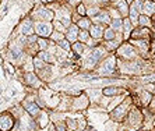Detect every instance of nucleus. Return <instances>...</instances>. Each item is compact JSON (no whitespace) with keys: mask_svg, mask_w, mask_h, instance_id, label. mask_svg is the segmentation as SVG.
I'll use <instances>...</instances> for the list:
<instances>
[{"mask_svg":"<svg viewBox=\"0 0 155 131\" xmlns=\"http://www.w3.org/2000/svg\"><path fill=\"white\" fill-rule=\"evenodd\" d=\"M78 35H80V27L74 25V24H71L66 31V39L70 40V42H74L78 38Z\"/></svg>","mask_w":155,"mask_h":131,"instance_id":"4","label":"nucleus"},{"mask_svg":"<svg viewBox=\"0 0 155 131\" xmlns=\"http://www.w3.org/2000/svg\"><path fill=\"white\" fill-rule=\"evenodd\" d=\"M11 126H13V120H11V117L8 116V114L2 116V130L7 131V130H10L11 128Z\"/></svg>","mask_w":155,"mask_h":131,"instance_id":"12","label":"nucleus"},{"mask_svg":"<svg viewBox=\"0 0 155 131\" xmlns=\"http://www.w3.org/2000/svg\"><path fill=\"white\" fill-rule=\"evenodd\" d=\"M73 47H74V50H76L77 53H81V52H83V49H84V46L81 43H76Z\"/></svg>","mask_w":155,"mask_h":131,"instance_id":"23","label":"nucleus"},{"mask_svg":"<svg viewBox=\"0 0 155 131\" xmlns=\"http://www.w3.org/2000/svg\"><path fill=\"white\" fill-rule=\"evenodd\" d=\"M87 10H88V7H87L84 3H80L78 6H77V13H78L80 15H87Z\"/></svg>","mask_w":155,"mask_h":131,"instance_id":"18","label":"nucleus"},{"mask_svg":"<svg viewBox=\"0 0 155 131\" xmlns=\"http://www.w3.org/2000/svg\"><path fill=\"white\" fill-rule=\"evenodd\" d=\"M92 21H95L97 24H108V22L112 21V17H110V14H109V11L101 10V13H99L98 15H95L94 18H92Z\"/></svg>","mask_w":155,"mask_h":131,"instance_id":"5","label":"nucleus"},{"mask_svg":"<svg viewBox=\"0 0 155 131\" xmlns=\"http://www.w3.org/2000/svg\"><path fill=\"white\" fill-rule=\"evenodd\" d=\"M32 17L36 21H53L54 18V11H52L51 7H45V6H41L34 11Z\"/></svg>","mask_w":155,"mask_h":131,"instance_id":"1","label":"nucleus"},{"mask_svg":"<svg viewBox=\"0 0 155 131\" xmlns=\"http://www.w3.org/2000/svg\"><path fill=\"white\" fill-rule=\"evenodd\" d=\"M90 34L91 37L95 38V39H99V38H102V35L105 34L104 31V27L101 25V24H92L90 28Z\"/></svg>","mask_w":155,"mask_h":131,"instance_id":"7","label":"nucleus"},{"mask_svg":"<svg viewBox=\"0 0 155 131\" xmlns=\"http://www.w3.org/2000/svg\"><path fill=\"white\" fill-rule=\"evenodd\" d=\"M109 2H116V0H109Z\"/></svg>","mask_w":155,"mask_h":131,"instance_id":"27","label":"nucleus"},{"mask_svg":"<svg viewBox=\"0 0 155 131\" xmlns=\"http://www.w3.org/2000/svg\"><path fill=\"white\" fill-rule=\"evenodd\" d=\"M112 28L115 31H122L123 29V20L122 18H112Z\"/></svg>","mask_w":155,"mask_h":131,"instance_id":"15","label":"nucleus"},{"mask_svg":"<svg viewBox=\"0 0 155 131\" xmlns=\"http://www.w3.org/2000/svg\"><path fill=\"white\" fill-rule=\"evenodd\" d=\"M151 24V20H150V15L147 14H141L140 18H138V25L140 27H150Z\"/></svg>","mask_w":155,"mask_h":131,"instance_id":"13","label":"nucleus"},{"mask_svg":"<svg viewBox=\"0 0 155 131\" xmlns=\"http://www.w3.org/2000/svg\"><path fill=\"white\" fill-rule=\"evenodd\" d=\"M116 92H117V89H116V88H105V89H104V94L108 95V96H110V95H115Z\"/></svg>","mask_w":155,"mask_h":131,"instance_id":"21","label":"nucleus"},{"mask_svg":"<svg viewBox=\"0 0 155 131\" xmlns=\"http://www.w3.org/2000/svg\"><path fill=\"white\" fill-rule=\"evenodd\" d=\"M34 25H35L36 35H41V37H51L54 28L53 22L51 21H35Z\"/></svg>","mask_w":155,"mask_h":131,"instance_id":"2","label":"nucleus"},{"mask_svg":"<svg viewBox=\"0 0 155 131\" xmlns=\"http://www.w3.org/2000/svg\"><path fill=\"white\" fill-rule=\"evenodd\" d=\"M77 25L80 27V29H90L91 25H92V22H91V17L83 15V17L77 21Z\"/></svg>","mask_w":155,"mask_h":131,"instance_id":"10","label":"nucleus"},{"mask_svg":"<svg viewBox=\"0 0 155 131\" xmlns=\"http://www.w3.org/2000/svg\"><path fill=\"white\" fill-rule=\"evenodd\" d=\"M27 109L31 112V114L36 116V113H38V106H36L35 103H29V105H27Z\"/></svg>","mask_w":155,"mask_h":131,"instance_id":"20","label":"nucleus"},{"mask_svg":"<svg viewBox=\"0 0 155 131\" xmlns=\"http://www.w3.org/2000/svg\"><path fill=\"white\" fill-rule=\"evenodd\" d=\"M41 57H43V59H45V62H52L51 56L48 55V53H45V52H42V53H41Z\"/></svg>","mask_w":155,"mask_h":131,"instance_id":"24","label":"nucleus"},{"mask_svg":"<svg viewBox=\"0 0 155 131\" xmlns=\"http://www.w3.org/2000/svg\"><path fill=\"white\" fill-rule=\"evenodd\" d=\"M70 40H64V39H61L60 42H59V46H61L63 49H70V43H69Z\"/></svg>","mask_w":155,"mask_h":131,"instance_id":"22","label":"nucleus"},{"mask_svg":"<svg viewBox=\"0 0 155 131\" xmlns=\"http://www.w3.org/2000/svg\"><path fill=\"white\" fill-rule=\"evenodd\" d=\"M51 38L53 40H58V42H60V40L63 39V34L59 32V31H53V32H52V35H51Z\"/></svg>","mask_w":155,"mask_h":131,"instance_id":"19","label":"nucleus"},{"mask_svg":"<svg viewBox=\"0 0 155 131\" xmlns=\"http://www.w3.org/2000/svg\"><path fill=\"white\" fill-rule=\"evenodd\" d=\"M90 31L88 29H80V35H78V39L81 40V42H88V39H90Z\"/></svg>","mask_w":155,"mask_h":131,"instance_id":"16","label":"nucleus"},{"mask_svg":"<svg viewBox=\"0 0 155 131\" xmlns=\"http://www.w3.org/2000/svg\"><path fill=\"white\" fill-rule=\"evenodd\" d=\"M104 55H105V50L102 49V47H99V49L94 50V52H92V55L88 57V66H94L95 63L99 60V59L104 57Z\"/></svg>","mask_w":155,"mask_h":131,"instance_id":"8","label":"nucleus"},{"mask_svg":"<svg viewBox=\"0 0 155 131\" xmlns=\"http://www.w3.org/2000/svg\"><path fill=\"white\" fill-rule=\"evenodd\" d=\"M113 69H115V59H108L102 64L101 71H104V73H112Z\"/></svg>","mask_w":155,"mask_h":131,"instance_id":"11","label":"nucleus"},{"mask_svg":"<svg viewBox=\"0 0 155 131\" xmlns=\"http://www.w3.org/2000/svg\"><path fill=\"white\" fill-rule=\"evenodd\" d=\"M117 46V42H115V40H113V42H106V47H116Z\"/></svg>","mask_w":155,"mask_h":131,"instance_id":"26","label":"nucleus"},{"mask_svg":"<svg viewBox=\"0 0 155 131\" xmlns=\"http://www.w3.org/2000/svg\"><path fill=\"white\" fill-rule=\"evenodd\" d=\"M120 53H122L123 56H126V57H133L134 56V50L133 47L129 46V45H126V46L122 47V50H120Z\"/></svg>","mask_w":155,"mask_h":131,"instance_id":"14","label":"nucleus"},{"mask_svg":"<svg viewBox=\"0 0 155 131\" xmlns=\"http://www.w3.org/2000/svg\"><path fill=\"white\" fill-rule=\"evenodd\" d=\"M104 37L106 38L108 40H115V29H113L112 27H110V28H108V29H105Z\"/></svg>","mask_w":155,"mask_h":131,"instance_id":"17","label":"nucleus"},{"mask_svg":"<svg viewBox=\"0 0 155 131\" xmlns=\"http://www.w3.org/2000/svg\"><path fill=\"white\" fill-rule=\"evenodd\" d=\"M143 14H147L151 17L155 14V2L154 0H145L143 2Z\"/></svg>","mask_w":155,"mask_h":131,"instance_id":"6","label":"nucleus"},{"mask_svg":"<svg viewBox=\"0 0 155 131\" xmlns=\"http://www.w3.org/2000/svg\"><path fill=\"white\" fill-rule=\"evenodd\" d=\"M38 42H39V45L42 46V49H45L46 47V45H48V42L45 39H38Z\"/></svg>","mask_w":155,"mask_h":131,"instance_id":"25","label":"nucleus"},{"mask_svg":"<svg viewBox=\"0 0 155 131\" xmlns=\"http://www.w3.org/2000/svg\"><path fill=\"white\" fill-rule=\"evenodd\" d=\"M115 7L122 13L123 17H129L130 13V3L127 0H116L115 2Z\"/></svg>","mask_w":155,"mask_h":131,"instance_id":"3","label":"nucleus"},{"mask_svg":"<svg viewBox=\"0 0 155 131\" xmlns=\"http://www.w3.org/2000/svg\"><path fill=\"white\" fill-rule=\"evenodd\" d=\"M35 31V25L32 24L31 20H25V21L21 24V32L25 34V35H31V34Z\"/></svg>","mask_w":155,"mask_h":131,"instance_id":"9","label":"nucleus"}]
</instances>
